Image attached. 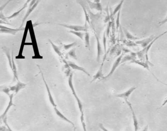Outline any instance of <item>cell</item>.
<instances>
[{
    "mask_svg": "<svg viewBox=\"0 0 167 131\" xmlns=\"http://www.w3.org/2000/svg\"><path fill=\"white\" fill-rule=\"evenodd\" d=\"M68 84H69V87L70 88L73 94L74 97L75 98L77 102V105L79 107V110H80V120H81V122L82 124V128L84 129V131H87L86 126L85 125V121H84V110H83V105H82V102H81L80 99L79 98L78 96L76 93V91L74 88L73 84V73H71L69 76V79H68Z\"/></svg>",
    "mask_w": 167,
    "mask_h": 131,
    "instance_id": "obj_1",
    "label": "cell"
},
{
    "mask_svg": "<svg viewBox=\"0 0 167 131\" xmlns=\"http://www.w3.org/2000/svg\"><path fill=\"white\" fill-rule=\"evenodd\" d=\"M136 88V87H134V86L131 87L129 90L126 91L125 92H123V93H122L120 94H116L115 96L123 98L124 100L125 101V102H126V103L127 104V105L129 106V108H132V106L131 103L129 101V97L130 96V95L132 93V92L135 91Z\"/></svg>",
    "mask_w": 167,
    "mask_h": 131,
    "instance_id": "obj_2",
    "label": "cell"
},
{
    "mask_svg": "<svg viewBox=\"0 0 167 131\" xmlns=\"http://www.w3.org/2000/svg\"><path fill=\"white\" fill-rule=\"evenodd\" d=\"M39 2H40L39 1H32L31 2V3H30V5H29V8H28L27 12H26V15H25V16H24V18L23 19L22 24H21V26L20 27V28H22L23 26V25H24V23L25 21H26L27 17L29 16V15L31 14V12L34 11V9L37 7V5H38Z\"/></svg>",
    "mask_w": 167,
    "mask_h": 131,
    "instance_id": "obj_3",
    "label": "cell"
},
{
    "mask_svg": "<svg viewBox=\"0 0 167 131\" xmlns=\"http://www.w3.org/2000/svg\"><path fill=\"white\" fill-rule=\"evenodd\" d=\"M60 26L64 27L65 28H68L69 29H72V31L76 32H82V31H87V24L85 23L84 26H79V25H70L61 24H59Z\"/></svg>",
    "mask_w": 167,
    "mask_h": 131,
    "instance_id": "obj_4",
    "label": "cell"
},
{
    "mask_svg": "<svg viewBox=\"0 0 167 131\" xmlns=\"http://www.w3.org/2000/svg\"><path fill=\"white\" fill-rule=\"evenodd\" d=\"M1 28V33H5V34H9L15 35L17 32L19 31H22L24 30V28H18V29H13V28H8L5 26H3L1 25L0 26Z\"/></svg>",
    "mask_w": 167,
    "mask_h": 131,
    "instance_id": "obj_5",
    "label": "cell"
},
{
    "mask_svg": "<svg viewBox=\"0 0 167 131\" xmlns=\"http://www.w3.org/2000/svg\"><path fill=\"white\" fill-rule=\"evenodd\" d=\"M156 37V36H154V35H151V36H149V37H147L146 38H145L143 40L136 41L135 43L137 45H140L142 48H143V49L147 47Z\"/></svg>",
    "mask_w": 167,
    "mask_h": 131,
    "instance_id": "obj_6",
    "label": "cell"
},
{
    "mask_svg": "<svg viewBox=\"0 0 167 131\" xmlns=\"http://www.w3.org/2000/svg\"><path fill=\"white\" fill-rule=\"evenodd\" d=\"M39 69L40 70V73L41 74V76H42V79L43 80L44 82V84H45V86H46V89H47V92H48V94L49 99V101H50V103L51 104V105L53 106L54 108H56L57 106H56V104L55 103V101H54V100L53 99V97L51 95V92L50 91V89L48 85L47 84V82L45 81V78H44V77L43 73L42 72V70L40 69V67H39L38 65H37Z\"/></svg>",
    "mask_w": 167,
    "mask_h": 131,
    "instance_id": "obj_7",
    "label": "cell"
},
{
    "mask_svg": "<svg viewBox=\"0 0 167 131\" xmlns=\"http://www.w3.org/2000/svg\"><path fill=\"white\" fill-rule=\"evenodd\" d=\"M122 58L123 55H120V56H119V57L116 59V60L115 61L114 63H113V65L112 68H111V70H110V71L109 72V74H108L107 76H105L103 79H106L108 78L109 77H110V76L114 73V72L116 70L117 68L118 67H119V65L121 64V62H122Z\"/></svg>",
    "mask_w": 167,
    "mask_h": 131,
    "instance_id": "obj_8",
    "label": "cell"
},
{
    "mask_svg": "<svg viewBox=\"0 0 167 131\" xmlns=\"http://www.w3.org/2000/svg\"><path fill=\"white\" fill-rule=\"evenodd\" d=\"M106 55L107 53H105V57L103 58V62L101 63V65L98 71L97 72V73L96 74L95 76H94L93 80L92 81V82H93L94 81H96V80L100 79H103V78L105 77L103 76V64H104V62H105V60L106 58Z\"/></svg>",
    "mask_w": 167,
    "mask_h": 131,
    "instance_id": "obj_9",
    "label": "cell"
},
{
    "mask_svg": "<svg viewBox=\"0 0 167 131\" xmlns=\"http://www.w3.org/2000/svg\"><path fill=\"white\" fill-rule=\"evenodd\" d=\"M27 84L25 83H23L19 81H18V83H17V84H15V86H12L10 87V90L11 91H13L15 92V94H17L18 92L21 89H23L26 87Z\"/></svg>",
    "mask_w": 167,
    "mask_h": 131,
    "instance_id": "obj_10",
    "label": "cell"
},
{
    "mask_svg": "<svg viewBox=\"0 0 167 131\" xmlns=\"http://www.w3.org/2000/svg\"><path fill=\"white\" fill-rule=\"evenodd\" d=\"M54 110H55V112L57 115L58 116V117H60V118H61V119L67 122L68 123H70V124L72 125L73 128H74V131H76V127H75V125L74 124V123L72 122L70 120H69L67 117H66L65 116L63 115L62 113H61V112H60V110H58V109L57 108H53Z\"/></svg>",
    "mask_w": 167,
    "mask_h": 131,
    "instance_id": "obj_11",
    "label": "cell"
},
{
    "mask_svg": "<svg viewBox=\"0 0 167 131\" xmlns=\"http://www.w3.org/2000/svg\"><path fill=\"white\" fill-rule=\"evenodd\" d=\"M87 2L89 3L90 8L91 9H95L100 12L102 11V7L99 0H96L94 2L87 1Z\"/></svg>",
    "mask_w": 167,
    "mask_h": 131,
    "instance_id": "obj_12",
    "label": "cell"
},
{
    "mask_svg": "<svg viewBox=\"0 0 167 131\" xmlns=\"http://www.w3.org/2000/svg\"><path fill=\"white\" fill-rule=\"evenodd\" d=\"M13 96H14V93H12V94H10V102H9V103H8V106L7 107L6 110H5L4 113H3V115H2L1 116V120H3L4 119V118H7V113L8 112V110H10V108L12 107V106H14V104L13 103Z\"/></svg>",
    "mask_w": 167,
    "mask_h": 131,
    "instance_id": "obj_13",
    "label": "cell"
},
{
    "mask_svg": "<svg viewBox=\"0 0 167 131\" xmlns=\"http://www.w3.org/2000/svg\"><path fill=\"white\" fill-rule=\"evenodd\" d=\"M95 37L96 38L97 45V62H100L101 56L102 53V48H101V45L100 43V39L97 34H95Z\"/></svg>",
    "mask_w": 167,
    "mask_h": 131,
    "instance_id": "obj_14",
    "label": "cell"
},
{
    "mask_svg": "<svg viewBox=\"0 0 167 131\" xmlns=\"http://www.w3.org/2000/svg\"><path fill=\"white\" fill-rule=\"evenodd\" d=\"M68 64L69 65V67H71V68H73V69L77 70H79V71H81L84 72L88 76H90V74L84 67H79V65L76 64L75 63H73L72 62H69Z\"/></svg>",
    "mask_w": 167,
    "mask_h": 131,
    "instance_id": "obj_15",
    "label": "cell"
},
{
    "mask_svg": "<svg viewBox=\"0 0 167 131\" xmlns=\"http://www.w3.org/2000/svg\"><path fill=\"white\" fill-rule=\"evenodd\" d=\"M3 52H5V55H6L7 58H8L10 67L11 68V70L13 71L12 62V58H11V56L10 55V50H9L7 48L5 47H3Z\"/></svg>",
    "mask_w": 167,
    "mask_h": 131,
    "instance_id": "obj_16",
    "label": "cell"
},
{
    "mask_svg": "<svg viewBox=\"0 0 167 131\" xmlns=\"http://www.w3.org/2000/svg\"><path fill=\"white\" fill-rule=\"evenodd\" d=\"M123 32L125 34V37L129 40H136L140 39V38L135 37L134 36H133L125 28H123Z\"/></svg>",
    "mask_w": 167,
    "mask_h": 131,
    "instance_id": "obj_17",
    "label": "cell"
},
{
    "mask_svg": "<svg viewBox=\"0 0 167 131\" xmlns=\"http://www.w3.org/2000/svg\"><path fill=\"white\" fill-rule=\"evenodd\" d=\"M131 62L139 65L140 66L143 67L144 68H146V69L148 70L149 71L151 72L150 69H149V64L148 63H146V62H143L142 61H140V60H138L135 59V60H132V61H131Z\"/></svg>",
    "mask_w": 167,
    "mask_h": 131,
    "instance_id": "obj_18",
    "label": "cell"
},
{
    "mask_svg": "<svg viewBox=\"0 0 167 131\" xmlns=\"http://www.w3.org/2000/svg\"><path fill=\"white\" fill-rule=\"evenodd\" d=\"M29 2H30V1H27V2H26V3H25L24 5L23 6L22 8H20V9L19 10H18L17 12H14V13H13V14L11 15H10V16H8V17H7V18L10 19H12V18H14V17H16V16H17V15H18L23 10H24L25 8H26V7H27V3H28Z\"/></svg>",
    "mask_w": 167,
    "mask_h": 131,
    "instance_id": "obj_19",
    "label": "cell"
},
{
    "mask_svg": "<svg viewBox=\"0 0 167 131\" xmlns=\"http://www.w3.org/2000/svg\"><path fill=\"white\" fill-rule=\"evenodd\" d=\"M13 52H12V67H13V74H14V81L15 80H17V81H19L18 79V75H17V68H16V65L15 64L14 59H13Z\"/></svg>",
    "mask_w": 167,
    "mask_h": 131,
    "instance_id": "obj_20",
    "label": "cell"
},
{
    "mask_svg": "<svg viewBox=\"0 0 167 131\" xmlns=\"http://www.w3.org/2000/svg\"><path fill=\"white\" fill-rule=\"evenodd\" d=\"M84 40H85V47H87L90 50V35H89V34L87 32V31L85 32V39H84Z\"/></svg>",
    "mask_w": 167,
    "mask_h": 131,
    "instance_id": "obj_21",
    "label": "cell"
},
{
    "mask_svg": "<svg viewBox=\"0 0 167 131\" xmlns=\"http://www.w3.org/2000/svg\"><path fill=\"white\" fill-rule=\"evenodd\" d=\"M132 118H133V121L134 131H138V129H139V126H138L139 123H138V120H137L134 112H132Z\"/></svg>",
    "mask_w": 167,
    "mask_h": 131,
    "instance_id": "obj_22",
    "label": "cell"
},
{
    "mask_svg": "<svg viewBox=\"0 0 167 131\" xmlns=\"http://www.w3.org/2000/svg\"><path fill=\"white\" fill-rule=\"evenodd\" d=\"M123 3H124V1H121V2L119 3V5H118L115 8L114 12H113L112 14V15L110 16V18H112L113 16H115V15L116 14V13H118L120 10H121V8H122V7Z\"/></svg>",
    "mask_w": 167,
    "mask_h": 131,
    "instance_id": "obj_23",
    "label": "cell"
},
{
    "mask_svg": "<svg viewBox=\"0 0 167 131\" xmlns=\"http://www.w3.org/2000/svg\"><path fill=\"white\" fill-rule=\"evenodd\" d=\"M49 41L50 43L51 44V46H52V47L53 48V49L54 50V51H55V52L60 57H62V53H61V52H60V48H59L58 47H57V46L55 45V44L53 43V42H52L50 39H49Z\"/></svg>",
    "mask_w": 167,
    "mask_h": 131,
    "instance_id": "obj_24",
    "label": "cell"
},
{
    "mask_svg": "<svg viewBox=\"0 0 167 131\" xmlns=\"http://www.w3.org/2000/svg\"><path fill=\"white\" fill-rule=\"evenodd\" d=\"M69 32L75 34V36L81 39L82 40H84V32H76V31H72V30L69 31Z\"/></svg>",
    "mask_w": 167,
    "mask_h": 131,
    "instance_id": "obj_25",
    "label": "cell"
},
{
    "mask_svg": "<svg viewBox=\"0 0 167 131\" xmlns=\"http://www.w3.org/2000/svg\"><path fill=\"white\" fill-rule=\"evenodd\" d=\"M79 3H80L81 6L82 7L83 10H84V14H85V23H87V22L90 24V19H89V16L88 14H87V12H86V10L85 9V8L84 5L82 4V3H81L80 2H79Z\"/></svg>",
    "mask_w": 167,
    "mask_h": 131,
    "instance_id": "obj_26",
    "label": "cell"
},
{
    "mask_svg": "<svg viewBox=\"0 0 167 131\" xmlns=\"http://www.w3.org/2000/svg\"><path fill=\"white\" fill-rule=\"evenodd\" d=\"M76 48H74L72 49L69 52H68V55H69L70 57L72 58H74L75 60H77V55H76Z\"/></svg>",
    "mask_w": 167,
    "mask_h": 131,
    "instance_id": "obj_27",
    "label": "cell"
},
{
    "mask_svg": "<svg viewBox=\"0 0 167 131\" xmlns=\"http://www.w3.org/2000/svg\"><path fill=\"white\" fill-rule=\"evenodd\" d=\"M120 10L118 12L117 16V18H116V31L118 32V29H119V27H120Z\"/></svg>",
    "mask_w": 167,
    "mask_h": 131,
    "instance_id": "obj_28",
    "label": "cell"
},
{
    "mask_svg": "<svg viewBox=\"0 0 167 131\" xmlns=\"http://www.w3.org/2000/svg\"><path fill=\"white\" fill-rule=\"evenodd\" d=\"M76 45H77L76 42H73L72 43L69 44H68V45H64V48L65 50H67L69 49L72 48L73 46Z\"/></svg>",
    "mask_w": 167,
    "mask_h": 131,
    "instance_id": "obj_29",
    "label": "cell"
},
{
    "mask_svg": "<svg viewBox=\"0 0 167 131\" xmlns=\"http://www.w3.org/2000/svg\"><path fill=\"white\" fill-rule=\"evenodd\" d=\"M105 32H104L103 37V43L105 53H106V36H105Z\"/></svg>",
    "mask_w": 167,
    "mask_h": 131,
    "instance_id": "obj_30",
    "label": "cell"
},
{
    "mask_svg": "<svg viewBox=\"0 0 167 131\" xmlns=\"http://www.w3.org/2000/svg\"><path fill=\"white\" fill-rule=\"evenodd\" d=\"M111 26H112V22L109 21L108 24L107 25V29H106V36H109V32H110V29L111 28Z\"/></svg>",
    "mask_w": 167,
    "mask_h": 131,
    "instance_id": "obj_31",
    "label": "cell"
},
{
    "mask_svg": "<svg viewBox=\"0 0 167 131\" xmlns=\"http://www.w3.org/2000/svg\"><path fill=\"white\" fill-rule=\"evenodd\" d=\"M125 44L128 46H130V47H133V46H136L137 45L136 44L133 42H131V41H128V42H126L125 43Z\"/></svg>",
    "mask_w": 167,
    "mask_h": 131,
    "instance_id": "obj_32",
    "label": "cell"
},
{
    "mask_svg": "<svg viewBox=\"0 0 167 131\" xmlns=\"http://www.w3.org/2000/svg\"><path fill=\"white\" fill-rule=\"evenodd\" d=\"M1 90H2V91L5 92V94H7L8 96H10V88L7 87V88H3V89H2Z\"/></svg>",
    "mask_w": 167,
    "mask_h": 131,
    "instance_id": "obj_33",
    "label": "cell"
},
{
    "mask_svg": "<svg viewBox=\"0 0 167 131\" xmlns=\"http://www.w3.org/2000/svg\"><path fill=\"white\" fill-rule=\"evenodd\" d=\"M99 127H100V128L101 129V130H102L103 131H109L108 130L106 129V128H105V127L103 126V124H99Z\"/></svg>",
    "mask_w": 167,
    "mask_h": 131,
    "instance_id": "obj_34",
    "label": "cell"
},
{
    "mask_svg": "<svg viewBox=\"0 0 167 131\" xmlns=\"http://www.w3.org/2000/svg\"><path fill=\"white\" fill-rule=\"evenodd\" d=\"M10 2V1H8V2H7L6 3H5V5H2V6H1V8H0V12H2V10H3V8H5V7L7 5V4H8V3Z\"/></svg>",
    "mask_w": 167,
    "mask_h": 131,
    "instance_id": "obj_35",
    "label": "cell"
},
{
    "mask_svg": "<svg viewBox=\"0 0 167 131\" xmlns=\"http://www.w3.org/2000/svg\"><path fill=\"white\" fill-rule=\"evenodd\" d=\"M167 103V98H166L165 100H164V102L162 104V105H161V108H162V107H163Z\"/></svg>",
    "mask_w": 167,
    "mask_h": 131,
    "instance_id": "obj_36",
    "label": "cell"
},
{
    "mask_svg": "<svg viewBox=\"0 0 167 131\" xmlns=\"http://www.w3.org/2000/svg\"><path fill=\"white\" fill-rule=\"evenodd\" d=\"M25 45H32V43H25Z\"/></svg>",
    "mask_w": 167,
    "mask_h": 131,
    "instance_id": "obj_37",
    "label": "cell"
},
{
    "mask_svg": "<svg viewBox=\"0 0 167 131\" xmlns=\"http://www.w3.org/2000/svg\"><path fill=\"white\" fill-rule=\"evenodd\" d=\"M148 125H147V126H146V127H145V129H144V130L143 131H148Z\"/></svg>",
    "mask_w": 167,
    "mask_h": 131,
    "instance_id": "obj_38",
    "label": "cell"
},
{
    "mask_svg": "<svg viewBox=\"0 0 167 131\" xmlns=\"http://www.w3.org/2000/svg\"><path fill=\"white\" fill-rule=\"evenodd\" d=\"M160 82H161V83H162V84H164V85H165V86H167V84H165V83H163V82H161V81H160Z\"/></svg>",
    "mask_w": 167,
    "mask_h": 131,
    "instance_id": "obj_39",
    "label": "cell"
},
{
    "mask_svg": "<svg viewBox=\"0 0 167 131\" xmlns=\"http://www.w3.org/2000/svg\"><path fill=\"white\" fill-rule=\"evenodd\" d=\"M167 31H166V32H163V33H164V34H166V33H167Z\"/></svg>",
    "mask_w": 167,
    "mask_h": 131,
    "instance_id": "obj_40",
    "label": "cell"
},
{
    "mask_svg": "<svg viewBox=\"0 0 167 131\" xmlns=\"http://www.w3.org/2000/svg\"></svg>",
    "mask_w": 167,
    "mask_h": 131,
    "instance_id": "obj_41",
    "label": "cell"
}]
</instances>
